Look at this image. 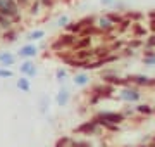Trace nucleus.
Listing matches in <instances>:
<instances>
[{
	"label": "nucleus",
	"mask_w": 155,
	"mask_h": 147,
	"mask_svg": "<svg viewBox=\"0 0 155 147\" xmlns=\"http://www.w3.org/2000/svg\"><path fill=\"white\" fill-rule=\"evenodd\" d=\"M136 114H140V116H145V118H148V116H152L153 114V106H150V104H138L136 106Z\"/></svg>",
	"instance_id": "nucleus-15"
},
{
	"label": "nucleus",
	"mask_w": 155,
	"mask_h": 147,
	"mask_svg": "<svg viewBox=\"0 0 155 147\" xmlns=\"http://www.w3.org/2000/svg\"><path fill=\"white\" fill-rule=\"evenodd\" d=\"M119 54H121V57H126V59H127V57H134L138 52L134 50V49H131V47H124Z\"/></svg>",
	"instance_id": "nucleus-29"
},
{
	"label": "nucleus",
	"mask_w": 155,
	"mask_h": 147,
	"mask_svg": "<svg viewBox=\"0 0 155 147\" xmlns=\"http://www.w3.org/2000/svg\"><path fill=\"white\" fill-rule=\"evenodd\" d=\"M40 4H41L43 9H54L57 4V0H40Z\"/></svg>",
	"instance_id": "nucleus-32"
},
{
	"label": "nucleus",
	"mask_w": 155,
	"mask_h": 147,
	"mask_svg": "<svg viewBox=\"0 0 155 147\" xmlns=\"http://www.w3.org/2000/svg\"><path fill=\"white\" fill-rule=\"evenodd\" d=\"M55 78L59 80V81H64V78H67V69L59 68V69L55 71Z\"/></svg>",
	"instance_id": "nucleus-31"
},
{
	"label": "nucleus",
	"mask_w": 155,
	"mask_h": 147,
	"mask_svg": "<svg viewBox=\"0 0 155 147\" xmlns=\"http://www.w3.org/2000/svg\"><path fill=\"white\" fill-rule=\"evenodd\" d=\"M141 61H143V64H145V66H148V68H153V66H155V56H152V57H143Z\"/></svg>",
	"instance_id": "nucleus-35"
},
{
	"label": "nucleus",
	"mask_w": 155,
	"mask_h": 147,
	"mask_svg": "<svg viewBox=\"0 0 155 147\" xmlns=\"http://www.w3.org/2000/svg\"><path fill=\"white\" fill-rule=\"evenodd\" d=\"M19 71H21L22 76H28V78H31V76H35V74L38 73L36 68H35V62L31 59H26V61L22 62L21 66H19Z\"/></svg>",
	"instance_id": "nucleus-10"
},
{
	"label": "nucleus",
	"mask_w": 155,
	"mask_h": 147,
	"mask_svg": "<svg viewBox=\"0 0 155 147\" xmlns=\"http://www.w3.org/2000/svg\"><path fill=\"white\" fill-rule=\"evenodd\" d=\"M2 35H4V31H2V29H0V40H2Z\"/></svg>",
	"instance_id": "nucleus-40"
},
{
	"label": "nucleus",
	"mask_w": 155,
	"mask_h": 147,
	"mask_svg": "<svg viewBox=\"0 0 155 147\" xmlns=\"http://www.w3.org/2000/svg\"><path fill=\"white\" fill-rule=\"evenodd\" d=\"M19 36V29L17 28H11V29H5L4 35H2V42H5V43H14Z\"/></svg>",
	"instance_id": "nucleus-13"
},
{
	"label": "nucleus",
	"mask_w": 155,
	"mask_h": 147,
	"mask_svg": "<svg viewBox=\"0 0 155 147\" xmlns=\"http://www.w3.org/2000/svg\"><path fill=\"white\" fill-rule=\"evenodd\" d=\"M152 142H153V144H155V135H153V137H152Z\"/></svg>",
	"instance_id": "nucleus-42"
},
{
	"label": "nucleus",
	"mask_w": 155,
	"mask_h": 147,
	"mask_svg": "<svg viewBox=\"0 0 155 147\" xmlns=\"http://www.w3.org/2000/svg\"><path fill=\"white\" fill-rule=\"evenodd\" d=\"M109 45H110L112 52H116V54H119V52H121L122 49L126 47V40H124V38H114V40L110 42V43H109Z\"/></svg>",
	"instance_id": "nucleus-21"
},
{
	"label": "nucleus",
	"mask_w": 155,
	"mask_h": 147,
	"mask_svg": "<svg viewBox=\"0 0 155 147\" xmlns=\"http://www.w3.org/2000/svg\"><path fill=\"white\" fill-rule=\"evenodd\" d=\"M122 113H124V116H126V118H131V116H133V114L136 113V109L131 108V106H127V108L122 109Z\"/></svg>",
	"instance_id": "nucleus-36"
},
{
	"label": "nucleus",
	"mask_w": 155,
	"mask_h": 147,
	"mask_svg": "<svg viewBox=\"0 0 155 147\" xmlns=\"http://www.w3.org/2000/svg\"><path fill=\"white\" fill-rule=\"evenodd\" d=\"M16 85H17V88L22 90V92H29V90H31V83H29L28 76H21V78L17 80Z\"/></svg>",
	"instance_id": "nucleus-25"
},
{
	"label": "nucleus",
	"mask_w": 155,
	"mask_h": 147,
	"mask_svg": "<svg viewBox=\"0 0 155 147\" xmlns=\"http://www.w3.org/2000/svg\"><path fill=\"white\" fill-rule=\"evenodd\" d=\"M124 17L131 19L133 23H141L145 19V14L141 11H124Z\"/></svg>",
	"instance_id": "nucleus-16"
},
{
	"label": "nucleus",
	"mask_w": 155,
	"mask_h": 147,
	"mask_svg": "<svg viewBox=\"0 0 155 147\" xmlns=\"http://www.w3.org/2000/svg\"><path fill=\"white\" fill-rule=\"evenodd\" d=\"M40 9H43V7H41V4H40V0H31V4L28 5V9H26V11H28L29 16H38Z\"/></svg>",
	"instance_id": "nucleus-23"
},
{
	"label": "nucleus",
	"mask_w": 155,
	"mask_h": 147,
	"mask_svg": "<svg viewBox=\"0 0 155 147\" xmlns=\"http://www.w3.org/2000/svg\"><path fill=\"white\" fill-rule=\"evenodd\" d=\"M16 62V56L11 54V52H2L0 54V66H4V68H9Z\"/></svg>",
	"instance_id": "nucleus-14"
},
{
	"label": "nucleus",
	"mask_w": 155,
	"mask_h": 147,
	"mask_svg": "<svg viewBox=\"0 0 155 147\" xmlns=\"http://www.w3.org/2000/svg\"><path fill=\"white\" fill-rule=\"evenodd\" d=\"M107 17H109V19H110L116 26H117V24H121L122 21L126 19V17H124V12H121V11H110V12H107Z\"/></svg>",
	"instance_id": "nucleus-17"
},
{
	"label": "nucleus",
	"mask_w": 155,
	"mask_h": 147,
	"mask_svg": "<svg viewBox=\"0 0 155 147\" xmlns=\"http://www.w3.org/2000/svg\"><path fill=\"white\" fill-rule=\"evenodd\" d=\"M11 28H14V21H12L11 17L0 14V29L5 31V29H11Z\"/></svg>",
	"instance_id": "nucleus-24"
},
{
	"label": "nucleus",
	"mask_w": 155,
	"mask_h": 147,
	"mask_svg": "<svg viewBox=\"0 0 155 147\" xmlns=\"http://www.w3.org/2000/svg\"><path fill=\"white\" fill-rule=\"evenodd\" d=\"M67 23H69V17H67V16H61L59 19H57L55 26H59V28H64V26H66Z\"/></svg>",
	"instance_id": "nucleus-34"
},
{
	"label": "nucleus",
	"mask_w": 155,
	"mask_h": 147,
	"mask_svg": "<svg viewBox=\"0 0 155 147\" xmlns=\"http://www.w3.org/2000/svg\"><path fill=\"white\" fill-rule=\"evenodd\" d=\"M145 45V40L143 38H136V36H131L129 40H126V47H131L134 50H138V49H143Z\"/></svg>",
	"instance_id": "nucleus-19"
},
{
	"label": "nucleus",
	"mask_w": 155,
	"mask_h": 147,
	"mask_svg": "<svg viewBox=\"0 0 155 147\" xmlns=\"http://www.w3.org/2000/svg\"><path fill=\"white\" fill-rule=\"evenodd\" d=\"M119 101H124V102H127V104L140 102L141 101V92H140L138 87H134V85L124 87V88H121V92H119Z\"/></svg>",
	"instance_id": "nucleus-3"
},
{
	"label": "nucleus",
	"mask_w": 155,
	"mask_h": 147,
	"mask_svg": "<svg viewBox=\"0 0 155 147\" xmlns=\"http://www.w3.org/2000/svg\"><path fill=\"white\" fill-rule=\"evenodd\" d=\"M148 145H150V147H155V144H153V142H152V144H148Z\"/></svg>",
	"instance_id": "nucleus-41"
},
{
	"label": "nucleus",
	"mask_w": 155,
	"mask_h": 147,
	"mask_svg": "<svg viewBox=\"0 0 155 147\" xmlns=\"http://www.w3.org/2000/svg\"><path fill=\"white\" fill-rule=\"evenodd\" d=\"M72 81H74V85H78V87H84V85H88V83H90V76H88L86 73L74 74Z\"/></svg>",
	"instance_id": "nucleus-22"
},
{
	"label": "nucleus",
	"mask_w": 155,
	"mask_h": 147,
	"mask_svg": "<svg viewBox=\"0 0 155 147\" xmlns=\"http://www.w3.org/2000/svg\"><path fill=\"white\" fill-rule=\"evenodd\" d=\"M12 76H14V73H12L11 69L0 68V78H12Z\"/></svg>",
	"instance_id": "nucleus-33"
},
{
	"label": "nucleus",
	"mask_w": 155,
	"mask_h": 147,
	"mask_svg": "<svg viewBox=\"0 0 155 147\" xmlns=\"http://www.w3.org/2000/svg\"><path fill=\"white\" fill-rule=\"evenodd\" d=\"M17 56L21 57V59H33V57L38 56V47L35 45V43H26V45H22L19 49Z\"/></svg>",
	"instance_id": "nucleus-7"
},
{
	"label": "nucleus",
	"mask_w": 155,
	"mask_h": 147,
	"mask_svg": "<svg viewBox=\"0 0 155 147\" xmlns=\"http://www.w3.org/2000/svg\"><path fill=\"white\" fill-rule=\"evenodd\" d=\"M131 36H136V38H143V36H148V28L141 23H133L131 24V29H129Z\"/></svg>",
	"instance_id": "nucleus-11"
},
{
	"label": "nucleus",
	"mask_w": 155,
	"mask_h": 147,
	"mask_svg": "<svg viewBox=\"0 0 155 147\" xmlns=\"http://www.w3.org/2000/svg\"><path fill=\"white\" fill-rule=\"evenodd\" d=\"M97 26H98V29H100V33H102V35L116 33V28H117L116 24L107 17V14H102V16L97 17Z\"/></svg>",
	"instance_id": "nucleus-5"
},
{
	"label": "nucleus",
	"mask_w": 155,
	"mask_h": 147,
	"mask_svg": "<svg viewBox=\"0 0 155 147\" xmlns=\"http://www.w3.org/2000/svg\"><path fill=\"white\" fill-rule=\"evenodd\" d=\"M71 147H91V144H90L88 140H81V138H72Z\"/></svg>",
	"instance_id": "nucleus-30"
},
{
	"label": "nucleus",
	"mask_w": 155,
	"mask_h": 147,
	"mask_svg": "<svg viewBox=\"0 0 155 147\" xmlns=\"http://www.w3.org/2000/svg\"><path fill=\"white\" fill-rule=\"evenodd\" d=\"M153 116H155V106H153Z\"/></svg>",
	"instance_id": "nucleus-43"
},
{
	"label": "nucleus",
	"mask_w": 155,
	"mask_h": 147,
	"mask_svg": "<svg viewBox=\"0 0 155 147\" xmlns=\"http://www.w3.org/2000/svg\"><path fill=\"white\" fill-rule=\"evenodd\" d=\"M150 33H155V19H148V24H147Z\"/></svg>",
	"instance_id": "nucleus-37"
},
{
	"label": "nucleus",
	"mask_w": 155,
	"mask_h": 147,
	"mask_svg": "<svg viewBox=\"0 0 155 147\" xmlns=\"http://www.w3.org/2000/svg\"><path fill=\"white\" fill-rule=\"evenodd\" d=\"M69 97H71V94H69V90H66V88H62L59 94H57V104L61 106V108H64V106H67V102H69Z\"/></svg>",
	"instance_id": "nucleus-18"
},
{
	"label": "nucleus",
	"mask_w": 155,
	"mask_h": 147,
	"mask_svg": "<svg viewBox=\"0 0 155 147\" xmlns=\"http://www.w3.org/2000/svg\"><path fill=\"white\" fill-rule=\"evenodd\" d=\"M98 128H100V125L97 123V119L91 118L88 121L81 123L79 126H76L74 128V133H78V135H95L98 132Z\"/></svg>",
	"instance_id": "nucleus-4"
},
{
	"label": "nucleus",
	"mask_w": 155,
	"mask_h": 147,
	"mask_svg": "<svg viewBox=\"0 0 155 147\" xmlns=\"http://www.w3.org/2000/svg\"><path fill=\"white\" fill-rule=\"evenodd\" d=\"M71 142H72L71 137H61L55 142V147H71Z\"/></svg>",
	"instance_id": "nucleus-28"
},
{
	"label": "nucleus",
	"mask_w": 155,
	"mask_h": 147,
	"mask_svg": "<svg viewBox=\"0 0 155 147\" xmlns=\"http://www.w3.org/2000/svg\"><path fill=\"white\" fill-rule=\"evenodd\" d=\"M143 49H155V33H150L148 36H145ZM143 49H141V50H143Z\"/></svg>",
	"instance_id": "nucleus-27"
},
{
	"label": "nucleus",
	"mask_w": 155,
	"mask_h": 147,
	"mask_svg": "<svg viewBox=\"0 0 155 147\" xmlns=\"http://www.w3.org/2000/svg\"><path fill=\"white\" fill-rule=\"evenodd\" d=\"M127 80H129V83L134 87H138V88H143V87H147V88H150V76H147V74H127L126 76Z\"/></svg>",
	"instance_id": "nucleus-6"
},
{
	"label": "nucleus",
	"mask_w": 155,
	"mask_h": 147,
	"mask_svg": "<svg viewBox=\"0 0 155 147\" xmlns=\"http://www.w3.org/2000/svg\"><path fill=\"white\" fill-rule=\"evenodd\" d=\"M74 57L78 61H83V62H90L97 59V52H95V47H90V49H83V50H76L74 52Z\"/></svg>",
	"instance_id": "nucleus-8"
},
{
	"label": "nucleus",
	"mask_w": 155,
	"mask_h": 147,
	"mask_svg": "<svg viewBox=\"0 0 155 147\" xmlns=\"http://www.w3.org/2000/svg\"><path fill=\"white\" fill-rule=\"evenodd\" d=\"M84 28V24L78 19V21H69V23L64 26V29H66L67 33H72V35H79L81 33V29Z\"/></svg>",
	"instance_id": "nucleus-12"
},
{
	"label": "nucleus",
	"mask_w": 155,
	"mask_h": 147,
	"mask_svg": "<svg viewBox=\"0 0 155 147\" xmlns=\"http://www.w3.org/2000/svg\"><path fill=\"white\" fill-rule=\"evenodd\" d=\"M43 36H45V31H43V29H33L31 33H28L26 40H28V42H36V40H41Z\"/></svg>",
	"instance_id": "nucleus-26"
},
{
	"label": "nucleus",
	"mask_w": 155,
	"mask_h": 147,
	"mask_svg": "<svg viewBox=\"0 0 155 147\" xmlns=\"http://www.w3.org/2000/svg\"><path fill=\"white\" fill-rule=\"evenodd\" d=\"M93 47V36H78L76 43L72 45L71 50L76 52V50H83V49H90Z\"/></svg>",
	"instance_id": "nucleus-9"
},
{
	"label": "nucleus",
	"mask_w": 155,
	"mask_h": 147,
	"mask_svg": "<svg viewBox=\"0 0 155 147\" xmlns=\"http://www.w3.org/2000/svg\"><path fill=\"white\" fill-rule=\"evenodd\" d=\"M78 40V35H72V33H61L59 36H55V40L50 43V50L52 52H61V50H67V49H72V45L76 43Z\"/></svg>",
	"instance_id": "nucleus-1"
},
{
	"label": "nucleus",
	"mask_w": 155,
	"mask_h": 147,
	"mask_svg": "<svg viewBox=\"0 0 155 147\" xmlns=\"http://www.w3.org/2000/svg\"><path fill=\"white\" fill-rule=\"evenodd\" d=\"M100 4H102L104 7H114L116 0H100Z\"/></svg>",
	"instance_id": "nucleus-38"
},
{
	"label": "nucleus",
	"mask_w": 155,
	"mask_h": 147,
	"mask_svg": "<svg viewBox=\"0 0 155 147\" xmlns=\"http://www.w3.org/2000/svg\"><path fill=\"white\" fill-rule=\"evenodd\" d=\"M95 119H97V123L102 126L104 123H114V125H122L124 121H126V116H124V113L122 111H102V113L95 114L93 116Z\"/></svg>",
	"instance_id": "nucleus-2"
},
{
	"label": "nucleus",
	"mask_w": 155,
	"mask_h": 147,
	"mask_svg": "<svg viewBox=\"0 0 155 147\" xmlns=\"http://www.w3.org/2000/svg\"><path fill=\"white\" fill-rule=\"evenodd\" d=\"M147 17H148V19H155V9H152V11L147 12Z\"/></svg>",
	"instance_id": "nucleus-39"
},
{
	"label": "nucleus",
	"mask_w": 155,
	"mask_h": 147,
	"mask_svg": "<svg viewBox=\"0 0 155 147\" xmlns=\"http://www.w3.org/2000/svg\"><path fill=\"white\" fill-rule=\"evenodd\" d=\"M131 24H133V21H131V19H124V21H122L121 24H117V28H116V33L117 35H126L127 31H129V29H131Z\"/></svg>",
	"instance_id": "nucleus-20"
}]
</instances>
